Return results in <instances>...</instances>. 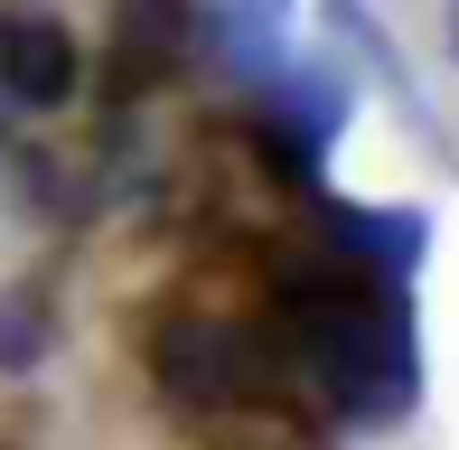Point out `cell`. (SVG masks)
<instances>
[{"label":"cell","mask_w":459,"mask_h":450,"mask_svg":"<svg viewBox=\"0 0 459 450\" xmlns=\"http://www.w3.org/2000/svg\"><path fill=\"white\" fill-rule=\"evenodd\" d=\"M309 376H319L347 413H394V403H412L403 319L375 310V291H319L309 300Z\"/></svg>","instance_id":"cell-1"},{"label":"cell","mask_w":459,"mask_h":450,"mask_svg":"<svg viewBox=\"0 0 459 450\" xmlns=\"http://www.w3.org/2000/svg\"><path fill=\"white\" fill-rule=\"evenodd\" d=\"M347 75L338 66H281L263 75V151H273V169L281 178H319L328 169V151H338V132H347Z\"/></svg>","instance_id":"cell-2"},{"label":"cell","mask_w":459,"mask_h":450,"mask_svg":"<svg viewBox=\"0 0 459 450\" xmlns=\"http://www.w3.org/2000/svg\"><path fill=\"white\" fill-rule=\"evenodd\" d=\"M75 75H85V48H75L56 19H0V85H10V104H75Z\"/></svg>","instance_id":"cell-3"},{"label":"cell","mask_w":459,"mask_h":450,"mask_svg":"<svg viewBox=\"0 0 459 450\" xmlns=\"http://www.w3.org/2000/svg\"><path fill=\"white\" fill-rule=\"evenodd\" d=\"M328 244L366 273H412L431 244V216L422 207H328Z\"/></svg>","instance_id":"cell-4"},{"label":"cell","mask_w":459,"mask_h":450,"mask_svg":"<svg viewBox=\"0 0 459 450\" xmlns=\"http://www.w3.org/2000/svg\"><path fill=\"white\" fill-rule=\"evenodd\" d=\"M216 56H225V75L263 85L290 56V0H216Z\"/></svg>","instance_id":"cell-5"},{"label":"cell","mask_w":459,"mask_h":450,"mask_svg":"<svg viewBox=\"0 0 459 450\" xmlns=\"http://www.w3.org/2000/svg\"><path fill=\"white\" fill-rule=\"evenodd\" d=\"M160 376H169L178 394H225V385H235V338H225V329H197V319H178V329L160 338Z\"/></svg>","instance_id":"cell-6"},{"label":"cell","mask_w":459,"mask_h":450,"mask_svg":"<svg viewBox=\"0 0 459 450\" xmlns=\"http://www.w3.org/2000/svg\"><path fill=\"white\" fill-rule=\"evenodd\" d=\"M178 38H187L178 0H122V66H169Z\"/></svg>","instance_id":"cell-7"},{"label":"cell","mask_w":459,"mask_h":450,"mask_svg":"<svg viewBox=\"0 0 459 450\" xmlns=\"http://www.w3.org/2000/svg\"><path fill=\"white\" fill-rule=\"evenodd\" d=\"M38 347H48V319L19 310V291H0V366H29Z\"/></svg>","instance_id":"cell-8"},{"label":"cell","mask_w":459,"mask_h":450,"mask_svg":"<svg viewBox=\"0 0 459 450\" xmlns=\"http://www.w3.org/2000/svg\"><path fill=\"white\" fill-rule=\"evenodd\" d=\"M450 56H459V0H450Z\"/></svg>","instance_id":"cell-9"}]
</instances>
